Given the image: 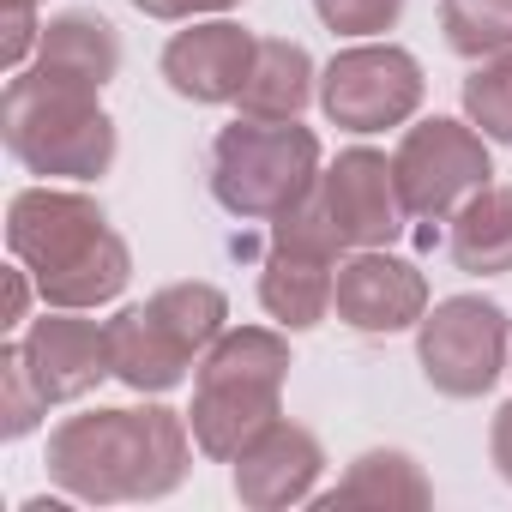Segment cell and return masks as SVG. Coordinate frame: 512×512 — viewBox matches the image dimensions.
<instances>
[{
  "instance_id": "6da1fadb",
  "label": "cell",
  "mask_w": 512,
  "mask_h": 512,
  "mask_svg": "<svg viewBox=\"0 0 512 512\" xmlns=\"http://www.w3.org/2000/svg\"><path fill=\"white\" fill-rule=\"evenodd\" d=\"M193 428L169 404H97L49 434V482L85 506L163 500L193 470Z\"/></svg>"
},
{
  "instance_id": "7a4b0ae2",
  "label": "cell",
  "mask_w": 512,
  "mask_h": 512,
  "mask_svg": "<svg viewBox=\"0 0 512 512\" xmlns=\"http://www.w3.org/2000/svg\"><path fill=\"white\" fill-rule=\"evenodd\" d=\"M7 247L37 278L43 308H103L127 290L133 253L109 229V211L79 187H19L7 205Z\"/></svg>"
},
{
  "instance_id": "3957f363",
  "label": "cell",
  "mask_w": 512,
  "mask_h": 512,
  "mask_svg": "<svg viewBox=\"0 0 512 512\" xmlns=\"http://www.w3.org/2000/svg\"><path fill=\"white\" fill-rule=\"evenodd\" d=\"M290 338L284 326H229L193 368V446L211 464H235L284 416V380H290Z\"/></svg>"
},
{
  "instance_id": "277c9868",
  "label": "cell",
  "mask_w": 512,
  "mask_h": 512,
  "mask_svg": "<svg viewBox=\"0 0 512 512\" xmlns=\"http://www.w3.org/2000/svg\"><path fill=\"white\" fill-rule=\"evenodd\" d=\"M0 139L43 181H103L115 169L121 133L97 85L19 67L0 97Z\"/></svg>"
},
{
  "instance_id": "5b68a950",
  "label": "cell",
  "mask_w": 512,
  "mask_h": 512,
  "mask_svg": "<svg viewBox=\"0 0 512 512\" xmlns=\"http://www.w3.org/2000/svg\"><path fill=\"white\" fill-rule=\"evenodd\" d=\"M320 169H326L320 133L302 121L235 115L211 139V199L241 223H272L278 211L308 199Z\"/></svg>"
},
{
  "instance_id": "8992f818",
  "label": "cell",
  "mask_w": 512,
  "mask_h": 512,
  "mask_svg": "<svg viewBox=\"0 0 512 512\" xmlns=\"http://www.w3.org/2000/svg\"><path fill=\"white\" fill-rule=\"evenodd\" d=\"M512 362V320L488 296H446L416 326V368L440 398H482Z\"/></svg>"
},
{
  "instance_id": "52a82bcc",
  "label": "cell",
  "mask_w": 512,
  "mask_h": 512,
  "mask_svg": "<svg viewBox=\"0 0 512 512\" xmlns=\"http://www.w3.org/2000/svg\"><path fill=\"white\" fill-rule=\"evenodd\" d=\"M422 61L386 37L350 43L320 67V109L332 127L344 133H386V127H410L422 109Z\"/></svg>"
},
{
  "instance_id": "ba28073f",
  "label": "cell",
  "mask_w": 512,
  "mask_h": 512,
  "mask_svg": "<svg viewBox=\"0 0 512 512\" xmlns=\"http://www.w3.org/2000/svg\"><path fill=\"white\" fill-rule=\"evenodd\" d=\"M392 169H398V193H404L410 217H428V223H446L476 187L494 181L488 139L470 121H452V115L410 121L398 151H392Z\"/></svg>"
},
{
  "instance_id": "9c48e42d",
  "label": "cell",
  "mask_w": 512,
  "mask_h": 512,
  "mask_svg": "<svg viewBox=\"0 0 512 512\" xmlns=\"http://www.w3.org/2000/svg\"><path fill=\"white\" fill-rule=\"evenodd\" d=\"M320 205H326L344 253H356V247H392L410 229V205L398 193V169L374 145H350V151H338L320 169Z\"/></svg>"
},
{
  "instance_id": "30bf717a",
  "label": "cell",
  "mask_w": 512,
  "mask_h": 512,
  "mask_svg": "<svg viewBox=\"0 0 512 512\" xmlns=\"http://www.w3.org/2000/svg\"><path fill=\"white\" fill-rule=\"evenodd\" d=\"M428 278L398 260L392 247H356L338 260V284H332V314L362 332V338H392V332H416L428 314Z\"/></svg>"
},
{
  "instance_id": "8fae6325",
  "label": "cell",
  "mask_w": 512,
  "mask_h": 512,
  "mask_svg": "<svg viewBox=\"0 0 512 512\" xmlns=\"http://www.w3.org/2000/svg\"><path fill=\"white\" fill-rule=\"evenodd\" d=\"M25 362L37 374V386L49 392V404H73L91 398L115 362H109V320H91V308H43L25 326Z\"/></svg>"
},
{
  "instance_id": "7c38bea8",
  "label": "cell",
  "mask_w": 512,
  "mask_h": 512,
  "mask_svg": "<svg viewBox=\"0 0 512 512\" xmlns=\"http://www.w3.org/2000/svg\"><path fill=\"white\" fill-rule=\"evenodd\" d=\"M320 476H326V446L314 428L278 416L260 440H253L235 464H229V482H235V500L247 512H284V506H308L320 494Z\"/></svg>"
},
{
  "instance_id": "4fadbf2b",
  "label": "cell",
  "mask_w": 512,
  "mask_h": 512,
  "mask_svg": "<svg viewBox=\"0 0 512 512\" xmlns=\"http://www.w3.org/2000/svg\"><path fill=\"white\" fill-rule=\"evenodd\" d=\"M253 49H260V37L235 25L229 13H217V19H187V31H175L163 43L157 67H163L169 91L187 103H235L253 73Z\"/></svg>"
},
{
  "instance_id": "5bb4252c",
  "label": "cell",
  "mask_w": 512,
  "mask_h": 512,
  "mask_svg": "<svg viewBox=\"0 0 512 512\" xmlns=\"http://www.w3.org/2000/svg\"><path fill=\"white\" fill-rule=\"evenodd\" d=\"M109 362H115V380L139 398H163L175 392L193 368H199V350L151 308V302H133L109 320Z\"/></svg>"
},
{
  "instance_id": "9a60e30c",
  "label": "cell",
  "mask_w": 512,
  "mask_h": 512,
  "mask_svg": "<svg viewBox=\"0 0 512 512\" xmlns=\"http://www.w3.org/2000/svg\"><path fill=\"white\" fill-rule=\"evenodd\" d=\"M332 284H338V260H332V253L290 247V241H266V260H260V308L284 332H314L332 314Z\"/></svg>"
},
{
  "instance_id": "2e32d148",
  "label": "cell",
  "mask_w": 512,
  "mask_h": 512,
  "mask_svg": "<svg viewBox=\"0 0 512 512\" xmlns=\"http://www.w3.org/2000/svg\"><path fill=\"white\" fill-rule=\"evenodd\" d=\"M308 103H320V67L302 43L290 37H260L253 49V73L235 97V115L253 121H302Z\"/></svg>"
},
{
  "instance_id": "e0dca14e",
  "label": "cell",
  "mask_w": 512,
  "mask_h": 512,
  "mask_svg": "<svg viewBox=\"0 0 512 512\" xmlns=\"http://www.w3.org/2000/svg\"><path fill=\"white\" fill-rule=\"evenodd\" d=\"M446 253L470 278H506L512 272V187L488 181L446 217Z\"/></svg>"
},
{
  "instance_id": "ac0fdd59",
  "label": "cell",
  "mask_w": 512,
  "mask_h": 512,
  "mask_svg": "<svg viewBox=\"0 0 512 512\" xmlns=\"http://www.w3.org/2000/svg\"><path fill=\"white\" fill-rule=\"evenodd\" d=\"M31 67L103 91L121 73V37H115V25L103 13H55L43 25V43H37V61Z\"/></svg>"
},
{
  "instance_id": "d6986e66",
  "label": "cell",
  "mask_w": 512,
  "mask_h": 512,
  "mask_svg": "<svg viewBox=\"0 0 512 512\" xmlns=\"http://www.w3.org/2000/svg\"><path fill=\"white\" fill-rule=\"evenodd\" d=\"M314 506H434V482L398 446H374L344 464V476L314 494Z\"/></svg>"
},
{
  "instance_id": "ffe728a7",
  "label": "cell",
  "mask_w": 512,
  "mask_h": 512,
  "mask_svg": "<svg viewBox=\"0 0 512 512\" xmlns=\"http://www.w3.org/2000/svg\"><path fill=\"white\" fill-rule=\"evenodd\" d=\"M440 37L464 61L512 49V0H440Z\"/></svg>"
},
{
  "instance_id": "44dd1931",
  "label": "cell",
  "mask_w": 512,
  "mask_h": 512,
  "mask_svg": "<svg viewBox=\"0 0 512 512\" xmlns=\"http://www.w3.org/2000/svg\"><path fill=\"white\" fill-rule=\"evenodd\" d=\"M464 121L488 145H512V49L470 67V79H464Z\"/></svg>"
},
{
  "instance_id": "7402d4cb",
  "label": "cell",
  "mask_w": 512,
  "mask_h": 512,
  "mask_svg": "<svg viewBox=\"0 0 512 512\" xmlns=\"http://www.w3.org/2000/svg\"><path fill=\"white\" fill-rule=\"evenodd\" d=\"M43 416H49V392L37 386L31 362H25V344H7L0 350V434L25 440Z\"/></svg>"
},
{
  "instance_id": "603a6c76",
  "label": "cell",
  "mask_w": 512,
  "mask_h": 512,
  "mask_svg": "<svg viewBox=\"0 0 512 512\" xmlns=\"http://www.w3.org/2000/svg\"><path fill=\"white\" fill-rule=\"evenodd\" d=\"M314 13L332 37H350V43H368V37H386L398 31L404 19V0H314Z\"/></svg>"
},
{
  "instance_id": "cb8c5ba5",
  "label": "cell",
  "mask_w": 512,
  "mask_h": 512,
  "mask_svg": "<svg viewBox=\"0 0 512 512\" xmlns=\"http://www.w3.org/2000/svg\"><path fill=\"white\" fill-rule=\"evenodd\" d=\"M145 19H163V25H187V19H217V13H235L241 0H133Z\"/></svg>"
},
{
  "instance_id": "d4e9b609",
  "label": "cell",
  "mask_w": 512,
  "mask_h": 512,
  "mask_svg": "<svg viewBox=\"0 0 512 512\" xmlns=\"http://www.w3.org/2000/svg\"><path fill=\"white\" fill-rule=\"evenodd\" d=\"M31 296H43V290H37V278L13 260V272H7V320H0V326H31Z\"/></svg>"
},
{
  "instance_id": "484cf974",
  "label": "cell",
  "mask_w": 512,
  "mask_h": 512,
  "mask_svg": "<svg viewBox=\"0 0 512 512\" xmlns=\"http://www.w3.org/2000/svg\"><path fill=\"white\" fill-rule=\"evenodd\" d=\"M488 458H494V470L512 482V398L494 410V422H488Z\"/></svg>"
},
{
  "instance_id": "4316f807",
  "label": "cell",
  "mask_w": 512,
  "mask_h": 512,
  "mask_svg": "<svg viewBox=\"0 0 512 512\" xmlns=\"http://www.w3.org/2000/svg\"><path fill=\"white\" fill-rule=\"evenodd\" d=\"M19 7H43V0H7V13H19Z\"/></svg>"
},
{
  "instance_id": "83f0119b",
  "label": "cell",
  "mask_w": 512,
  "mask_h": 512,
  "mask_svg": "<svg viewBox=\"0 0 512 512\" xmlns=\"http://www.w3.org/2000/svg\"><path fill=\"white\" fill-rule=\"evenodd\" d=\"M506 374H512V362H506Z\"/></svg>"
}]
</instances>
